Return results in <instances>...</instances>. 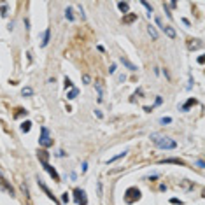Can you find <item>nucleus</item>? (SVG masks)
I'll use <instances>...</instances> for the list:
<instances>
[{"label": "nucleus", "mask_w": 205, "mask_h": 205, "mask_svg": "<svg viewBox=\"0 0 205 205\" xmlns=\"http://www.w3.org/2000/svg\"><path fill=\"white\" fill-rule=\"evenodd\" d=\"M118 9L121 12H123V14H128V11H130V4L128 2H119L118 4Z\"/></svg>", "instance_id": "nucleus-9"}, {"label": "nucleus", "mask_w": 205, "mask_h": 205, "mask_svg": "<svg viewBox=\"0 0 205 205\" xmlns=\"http://www.w3.org/2000/svg\"><path fill=\"white\" fill-rule=\"evenodd\" d=\"M82 82H84V84H90V82H91V77L88 76V74H84V76H82Z\"/></svg>", "instance_id": "nucleus-23"}, {"label": "nucleus", "mask_w": 205, "mask_h": 205, "mask_svg": "<svg viewBox=\"0 0 205 205\" xmlns=\"http://www.w3.org/2000/svg\"><path fill=\"white\" fill-rule=\"evenodd\" d=\"M39 144L42 147H51L53 146V139H51V135H49V130L48 128H40V139H39Z\"/></svg>", "instance_id": "nucleus-2"}, {"label": "nucleus", "mask_w": 205, "mask_h": 205, "mask_svg": "<svg viewBox=\"0 0 205 205\" xmlns=\"http://www.w3.org/2000/svg\"><path fill=\"white\" fill-rule=\"evenodd\" d=\"M61 200H63V203H67V202H69V195H67V193L61 195Z\"/></svg>", "instance_id": "nucleus-29"}, {"label": "nucleus", "mask_w": 205, "mask_h": 205, "mask_svg": "<svg viewBox=\"0 0 205 205\" xmlns=\"http://www.w3.org/2000/svg\"><path fill=\"white\" fill-rule=\"evenodd\" d=\"M109 72H111V74H114V72H116V65H111V69H109Z\"/></svg>", "instance_id": "nucleus-30"}, {"label": "nucleus", "mask_w": 205, "mask_h": 205, "mask_svg": "<svg viewBox=\"0 0 205 205\" xmlns=\"http://www.w3.org/2000/svg\"><path fill=\"white\" fill-rule=\"evenodd\" d=\"M0 14H2V16H7V9H6V6L0 9Z\"/></svg>", "instance_id": "nucleus-28"}, {"label": "nucleus", "mask_w": 205, "mask_h": 205, "mask_svg": "<svg viewBox=\"0 0 205 205\" xmlns=\"http://www.w3.org/2000/svg\"><path fill=\"white\" fill-rule=\"evenodd\" d=\"M77 95H79V90H77V88H72L70 91L67 93V98H69V100H74Z\"/></svg>", "instance_id": "nucleus-15"}, {"label": "nucleus", "mask_w": 205, "mask_h": 205, "mask_svg": "<svg viewBox=\"0 0 205 205\" xmlns=\"http://www.w3.org/2000/svg\"><path fill=\"white\" fill-rule=\"evenodd\" d=\"M74 200H76V203H77V205H86V203H88L86 193H84L82 189H79V188H77L76 191H74Z\"/></svg>", "instance_id": "nucleus-4"}, {"label": "nucleus", "mask_w": 205, "mask_h": 205, "mask_svg": "<svg viewBox=\"0 0 205 205\" xmlns=\"http://www.w3.org/2000/svg\"><path fill=\"white\" fill-rule=\"evenodd\" d=\"M170 202H172L174 205H177V203H179V205H182V202H181V200H177V198H172Z\"/></svg>", "instance_id": "nucleus-27"}, {"label": "nucleus", "mask_w": 205, "mask_h": 205, "mask_svg": "<svg viewBox=\"0 0 205 205\" xmlns=\"http://www.w3.org/2000/svg\"><path fill=\"white\" fill-rule=\"evenodd\" d=\"M140 198V191L137 188H128L126 189V195H124V202L126 203H133L135 200Z\"/></svg>", "instance_id": "nucleus-3"}, {"label": "nucleus", "mask_w": 205, "mask_h": 205, "mask_svg": "<svg viewBox=\"0 0 205 205\" xmlns=\"http://www.w3.org/2000/svg\"><path fill=\"white\" fill-rule=\"evenodd\" d=\"M142 6H144V7H146V9H147V11H149V16H151V12H153V7L149 6L147 2H142Z\"/></svg>", "instance_id": "nucleus-24"}, {"label": "nucleus", "mask_w": 205, "mask_h": 205, "mask_svg": "<svg viewBox=\"0 0 205 205\" xmlns=\"http://www.w3.org/2000/svg\"><path fill=\"white\" fill-rule=\"evenodd\" d=\"M193 105H196V100H195V98H189L188 102H186L182 107H181V111H188V109H191Z\"/></svg>", "instance_id": "nucleus-13"}, {"label": "nucleus", "mask_w": 205, "mask_h": 205, "mask_svg": "<svg viewBox=\"0 0 205 205\" xmlns=\"http://www.w3.org/2000/svg\"><path fill=\"white\" fill-rule=\"evenodd\" d=\"M30 128H32V123H30V121H25V123L21 124V132H23V133H28Z\"/></svg>", "instance_id": "nucleus-18"}, {"label": "nucleus", "mask_w": 205, "mask_h": 205, "mask_svg": "<svg viewBox=\"0 0 205 205\" xmlns=\"http://www.w3.org/2000/svg\"><path fill=\"white\" fill-rule=\"evenodd\" d=\"M172 123V118H161V124H168Z\"/></svg>", "instance_id": "nucleus-25"}, {"label": "nucleus", "mask_w": 205, "mask_h": 205, "mask_svg": "<svg viewBox=\"0 0 205 205\" xmlns=\"http://www.w3.org/2000/svg\"><path fill=\"white\" fill-rule=\"evenodd\" d=\"M161 30H163L165 33H167V35H168L170 39H175V35H177V33H175V30H174L172 27H167V25H163V28H161Z\"/></svg>", "instance_id": "nucleus-7"}, {"label": "nucleus", "mask_w": 205, "mask_h": 205, "mask_svg": "<svg viewBox=\"0 0 205 205\" xmlns=\"http://www.w3.org/2000/svg\"><path fill=\"white\" fill-rule=\"evenodd\" d=\"M126 156V151H123V153H119V154H116L114 158H111V160H107V165H111V163H114V161H118L119 158H124Z\"/></svg>", "instance_id": "nucleus-17"}, {"label": "nucleus", "mask_w": 205, "mask_h": 205, "mask_svg": "<svg viewBox=\"0 0 205 205\" xmlns=\"http://www.w3.org/2000/svg\"><path fill=\"white\" fill-rule=\"evenodd\" d=\"M49 37H51V32H49V30H46V32L42 33V44H40L42 48H46V46L49 44Z\"/></svg>", "instance_id": "nucleus-11"}, {"label": "nucleus", "mask_w": 205, "mask_h": 205, "mask_svg": "<svg viewBox=\"0 0 205 205\" xmlns=\"http://www.w3.org/2000/svg\"><path fill=\"white\" fill-rule=\"evenodd\" d=\"M65 88H72V81L69 77H65Z\"/></svg>", "instance_id": "nucleus-26"}, {"label": "nucleus", "mask_w": 205, "mask_h": 205, "mask_svg": "<svg viewBox=\"0 0 205 205\" xmlns=\"http://www.w3.org/2000/svg\"><path fill=\"white\" fill-rule=\"evenodd\" d=\"M95 88H97V91H98V102H102L103 100V90L100 84H95Z\"/></svg>", "instance_id": "nucleus-19"}, {"label": "nucleus", "mask_w": 205, "mask_h": 205, "mask_svg": "<svg viewBox=\"0 0 205 205\" xmlns=\"http://www.w3.org/2000/svg\"><path fill=\"white\" fill-rule=\"evenodd\" d=\"M65 18H67L69 21H74V14H72V9H70V7L65 11Z\"/></svg>", "instance_id": "nucleus-21"}, {"label": "nucleus", "mask_w": 205, "mask_h": 205, "mask_svg": "<svg viewBox=\"0 0 205 205\" xmlns=\"http://www.w3.org/2000/svg\"><path fill=\"white\" fill-rule=\"evenodd\" d=\"M48 153L44 151V149H40V151H39V160H40V163H42V165H46V163H48Z\"/></svg>", "instance_id": "nucleus-12"}, {"label": "nucleus", "mask_w": 205, "mask_h": 205, "mask_svg": "<svg viewBox=\"0 0 205 205\" xmlns=\"http://www.w3.org/2000/svg\"><path fill=\"white\" fill-rule=\"evenodd\" d=\"M196 165H198L200 168H203V161H202V160H198V161H196Z\"/></svg>", "instance_id": "nucleus-31"}, {"label": "nucleus", "mask_w": 205, "mask_h": 205, "mask_svg": "<svg viewBox=\"0 0 205 205\" xmlns=\"http://www.w3.org/2000/svg\"><path fill=\"white\" fill-rule=\"evenodd\" d=\"M133 21H137V14H133V12H128V16L123 18L124 25H130V23H133Z\"/></svg>", "instance_id": "nucleus-8"}, {"label": "nucleus", "mask_w": 205, "mask_h": 205, "mask_svg": "<svg viewBox=\"0 0 205 205\" xmlns=\"http://www.w3.org/2000/svg\"><path fill=\"white\" fill-rule=\"evenodd\" d=\"M44 168H46V172L49 174V175H51V177L54 179V181H60V175H58V172H56V170H54L53 167H51V165H49V163H46V165H42Z\"/></svg>", "instance_id": "nucleus-5"}, {"label": "nucleus", "mask_w": 205, "mask_h": 205, "mask_svg": "<svg viewBox=\"0 0 205 205\" xmlns=\"http://www.w3.org/2000/svg\"><path fill=\"white\" fill-rule=\"evenodd\" d=\"M161 163H174V165H184L182 160H179V158H168V160H163Z\"/></svg>", "instance_id": "nucleus-14"}, {"label": "nucleus", "mask_w": 205, "mask_h": 205, "mask_svg": "<svg viewBox=\"0 0 205 205\" xmlns=\"http://www.w3.org/2000/svg\"><path fill=\"white\" fill-rule=\"evenodd\" d=\"M121 63H123L124 67H126V69H130L132 72H135V70H137V65H133L132 61H128L126 58H121Z\"/></svg>", "instance_id": "nucleus-10"}, {"label": "nucleus", "mask_w": 205, "mask_h": 205, "mask_svg": "<svg viewBox=\"0 0 205 205\" xmlns=\"http://www.w3.org/2000/svg\"><path fill=\"white\" fill-rule=\"evenodd\" d=\"M21 95H23V97H32V95H33L32 88H23V90H21Z\"/></svg>", "instance_id": "nucleus-20"}, {"label": "nucleus", "mask_w": 205, "mask_h": 205, "mask_svg": "<svg viewBox=\"0 0 205 205\" xmlns=\"http://www.w3.org/2000/svg\"><path fill=\"white\" fill-rule=\"evenodd\" d=\"M147 32H149V35H151L153 40H156V39H158V32H156V28H154V27L149 25V27H147Z\"/></svg>", "instance_id": "nucleus-16"}, {"label": "nucleus", "mask_w": 205, "mask_h": 205, "mask_svg": "<svg viewBox=\"0 0 205 205\" xmlns=\"http://www.w3.org/2000/svg\"><path fill=\"white\" fill-rule=\"evenodd\" d=\"M198 48H202V42H191L189 44V49H198Z\"/></svg>", "instance_id": "nucleus-22"}, {"label": "nucleus", "mask_w": 205, "mask_h": 205, "mask_svg": "<svg viewBox=\"0 0 205 205\" xmlns=\"http://www.w3.org/2000/svg\"><path fill=\"white\" fill-rule=\"evenodd\" d=\"M39 186H40V188L44 189V193L48 195V196H49V198H51V200H53L54 203H56V205H60V202H58V200H56V198H54V195H53V193H51V191H49V189H48V186H46V184H44V182H40V181H39Z\"/></svg>", "instance_id": "nucleus-6"}, {"label": "nucleus", "mask_w": 205, "mask_h": 205, "mask_svg": "<svg viewBox=\"0 0 205 205\" xmlns=\"http://www.w3.org/2000/svg\"><path fill=\"white\" fill-rule=\"evenodd\" d=\"M151 140L156 144L160 149H175L177 147V142L168 139V137H163V135H158V133H153L151 135Z\"/></svg>", "instance_id": "nucleus-1"}]
</instances>
